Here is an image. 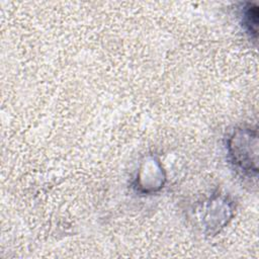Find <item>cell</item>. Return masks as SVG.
Listing matches in <instances>:
<instances>
[{
  "label": "cell",
  "mask_w": 259,
  "mask_h": 259,
  "mask_svg": "<svg viewBox=\"0 0 259 259\" xmlns=\"http://www.w3.org/2000/svg\"><path fill=\"white\" fill-rule=\"evenodd\" d=\"M229 152L233 163L248 174L257 173L258 138L257 131L237 130L229 141Z\"/></svg>",
  "instance_id": "6da1fadb"
},
{
  "label": "cell",
  "mask_w": 259,
  "mask_h": 259,
  "mask_svg": "<svg viewBox=\"0 0 259 259\" xmlns=\"http://www.w3.org/2000/svg\"><path fill=\"white\" fill-rule=\"evenodd\" d=\"M243 25L251 35L256 37L258 27V6L254 3H247L243 7Z\"/></svg>",
  "instance_id": "7a4b0ae2"
}]
</instances>
